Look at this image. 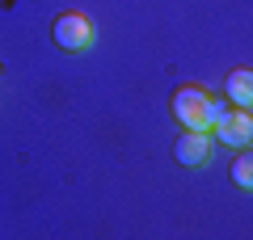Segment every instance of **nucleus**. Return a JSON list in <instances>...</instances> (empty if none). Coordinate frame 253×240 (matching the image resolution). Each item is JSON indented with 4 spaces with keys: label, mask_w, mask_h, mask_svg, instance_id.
I'll return each mask as SVG.
<instances>
[{
    "label": "nucleus",
    "mask_w": 253,
    "mask_h": 240,
    "mask_svg": "<svg viewBox=\"0 0 253 240\" xmlns=\"http://www.w3.org/2000/svg\"><path fill=\"white\" fill-rule=\"evenodd\" d=\"M173 118L181 122V131H211L215 126V97L199 84H181L173 93Z\"/></svg>",
    "instance_id": "1"
},
{
    "label": "nucleus",
    "mask_w": 253,
    "mask_h": 240,
    "mask_svg": "<svg viewBox=\"0 0 253 240\" xmlns=\"http://www.w3.org/2000/svg\"><path fill=\"white\" fill-rule=\"evenodd\" d=\"M215 139L228 143V148H249L253 139V114L245 106H219L215 101Z\"/></svg>",
    "instance_id": "2"
},
{
    "label": "nucleus",
    "mask_w": 253,
    "mask_h": 240,
    "mask_svg": "<svg viewBox=\"0 0 253 240\" xmlns=\"http://www.w3.org/2000/svg\"><path fill=\"white\" fill-rule=\"evenodd\" d=\"M51 38H55L59 51L81 55V51H89V46H93V21L84 17V13H59L55 26H51Z\"/></svg>",
    "instance_id": "3"
},
{
    "label": "nucleus",
    "mask_w": 253,
    "mask_h": 240,
    "mask_svg": "<svg viewBox=\"0 0 253 240\" xmlns=\"http://www.w3.org/2000/svg\"><path fill=\"white\" fill-rule=\"evenodd\" d=\"M173 156H177V164H186V169H203L207 156H211L207 131H181V139L173 143Z\"/></svg>",
    "instance_id": "4"
},
{
    "label": "nucleus",
    "mask_w": 253,
    "mask_h": 240,
    "mask_svg": "<svg viewBox=\"0 0 253 240\" xmlns=\"http://www.w3.org/2000/svg\"><path fill=\"white\" fill-rule=\"evenodd\" d=\"M224 93H228V106H245L249 110V101H253V72L249 68H232L228 80H224Z\"/></svg>",
    "instance_id": "5"
},
{
    "label": "nucleus",
    "mask_w": 253,
    "mask_h": 240,
    "mask_svg": "<svg viewBox=\"0 0 253 240\" xmlns=\"http://www.w3.org/2000/svg\"><path fill=\"white\" fill-rule=\"evenodd\" d=\"M232 181L241 190H253V152H241V156L232 160Z\"/></svg>",
    "instance_id": "6"
},
{
    "label": "nucleus",
    "mask_w": 253,
    "mask_h": 240,
    "mask_svg": "<svg viewBox=\"0 0 253 240\" xmlns=\"http://www.w3.org/2000/svg\"><path fill=\"white\" fill-rule=\"evenodd\" d=\"M249 114H253V101H249Z\"/></svg>",
    "instance_id": "7"
}]
</instances>
